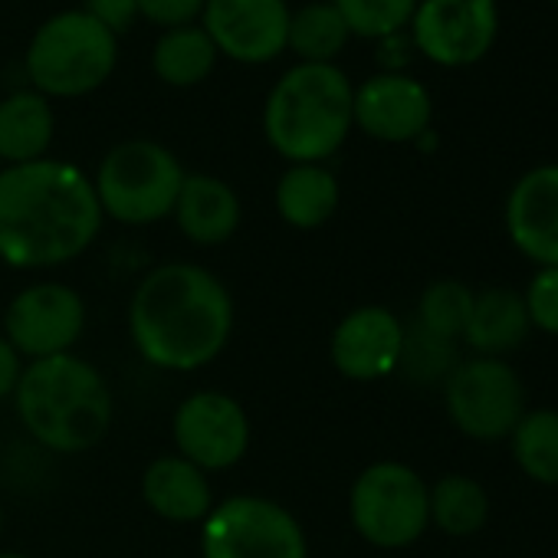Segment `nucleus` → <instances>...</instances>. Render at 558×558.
Instances as JSON below:
<instances>
[{"mask_svg": "<svg viewBox=\"0 0 558 558\" xmlns=\"http://www.w3.org/2000/svg\"><path fill=\"white\" fill-rule=\"evenodd\" d=\"M201 558H310V542L283 502L240 493L201 522Z\"/></svg>", "mask_w": 558, "mask_h": 558, "instance_id": "obj_7", "label": "nucleus"}, {"mask_svg": "<svg viewBox=\"0 0 558 558\" xmlns=\"http://www.w3.org/2000/svg\"><path fill=\"white\" fill-rule=\"evenodd\" d=\"M0 332L24 362L66 355L86 332V303L70 283H31L8 303Z\"/></svg>", "mask_w": 558, "mask_h": 558, "instance_id": "obj_9", "label": "nucleus"}, {"mask_svg": "<svg viewBox=\"0 0 558 558\" xmlns=\"http://www.w3.org/2000/svg\"><path fill=\"white\" fill-rule=\"evenodd\" d=\"M486 515L489 499L476 480L450 473L430 486V522H437V529H444L447 535H473L476 529H483Z\"/></svg>", "mask_w": 558, "mask_h": 558, "instance_id": "obj_24", "label": "nucleus"}, {"mask_svg": "<svg viewBox=\"0 0 558 558\" xmlns=\"http://www.w3.org/2000/svg\"><path fill=\"white\" fill-rule=\"evenodd\" d=\"M119 63V37L83 8L47 17L31 37L24 73L47 99H80L109 83Z\"/></svg>", "mask_w": 558, "mask_h": 558, "instance_id": "obj_5", "label": "nucleus"}, {"mask_svg": "<svg viewBox=\"0 0 558 558\" xmlns=\"http://www.w3.org/2000/svg\"><path fill=\"white\" fill-rule=\"evenodd\" d=\"M349 27L332 0H313L293 11L287 50L300 57V63H336V57L349 47Z\"/></svg>", "mask_w": 558, "mask_h": 558, "instance_id": "obj_23", "label": "nucleus"}, {"mask_svg": "<svg viewBox=\"0 0 558 558\" xmlns=\"http://www.w3.org/2000/svg\"><path fill=\"white\" fill-rule=\"evenodd\" d=\"M0 266H4V263H0Z\"/></svg>", "mask_w": 558, "mask_h": 558, "instance_id": "obj_35", "label": "nucleus"}, {"mask_svg": "<svg viewBox=\"0 0 558 558\" xmlns=\"http://www.w3.org/2000/svg\"><path fill=\"white\" fill-rule=\"evenodd\" d=\"M349 515L365 542L378 548H404L417 542L430 522V489L411 466L381 460L355 476Z\"/></svg>", "mask_w": 558, "mask_h": 558, "instance_id": "obj_8", "label": "nucleus"}, {"mask_svg": "<svg viewBox=\"0 0 558 558\" xmlns=\"http://www.w3.org/2000/svg\"><path fill=\"white\" fill-rule=\"evenodd\" d=\"M184 174V165L168 145L125 138L102 155L93 187L102 217L125 227H148L171 217Z\"/></svg>", "mask_w": 558, "mask_h": 558, "instance_id": "obj_6", "label": "nucleus"}, {"mask_svg": "<svg viewBox=\"0 0 558 558\" xmlns=\"http://www.w3.org/2000/svg\"><path fill=\"white\" fill-rule=\"evenodd\" d=\"M525 313L529 323H535L542 332L558 336V266H542L525 293Z\"/></svg>", "mask_w": 558, "mask_h": 558, "instance_id": "obj_29", "label": "nucleus"}, {"mask_svg": "<svg viewBox=\"0 0 558 558\" xmlns=\"http://www.w3.org/2000/svg\"><path fill=\"white\" fill-rule=\"evenodd\" d=\"M129 336L148 365L161 372H197L233 336L230 290L197 263H161L142 276L132 293Z\"/></svg>", "mask_w": 558, "mask_h": 558, "instance_id": "obj_2", "label": "nucleus"}, {"mask_svg": "<svg viewBox=\"0 0 558 558\" xmlns=\"http://www.w3.org/2000/svg\"><path fill=\"white\" fill-rule=\"evenodd\" d=\"M496 0H417L414 47L440 66H466L496 40Z\"/></svg>", "mask_w": 558, "mask_h": 558, "instance_id": "obj_12", "label": "nucleus"}, {"mask_svg": "<svg viewBox=\"0 0 558 558\" xmlns=\"http://www.w3.org/2000/svg\"><path fill=\"white\" fill-rule=\"evenodd\" d=\"M24 430L53 453H86L112 427L116 401L106 375L76 352L27 362L14 391Z\"/></svg>", "mask_w": 558, "mask_h": 558, "instance_id": "obj_3", "label": "nucleus"}, {"mask_svg": "<svg viewBox=\"0 0 558 558\" xmlns=\"http://www.w3.org/2000/svg\"><path fill=\"white\" fill-rule=\"evenodd\" d=\"M21 375H24V359H21L17 349L4 339V332H0V401H4V398H14Z\"/></svg>", "mask_w": 558, "mask_h": 558, "instance_id": "obj_32", "label": "nucleus"}, {"mask_svg": "<svg viewBox=\"0 0 558 558\" xmlns=\"http://www.w3.org/2000/svg\"><path fill=\"white\" fill-rule=\"evenodd\" d=\"M506 227L529 259L558 266V165H542L512 187Z\"/></svg>", "mask_w": 558, "mask_h": 558, "instance_id": "obj_16", "label": "nucleus"}, {"mask_svg": "<svg viewBox=\"0 0 558 558\" xmlns=\"http://www.w3.org/2000/svg\"><path fill=\"white\" fill-rule=\"evenodd\" d=\"M0 558H31V555H24V551H0Z\"/></svg>", "mask_w": 558, "mask_h": 558, "instance_id": "obj_33", "label": "nucleus"}, {"mask_svg": "<svg viewBox=\"0 0 558 558\" xmlns=\"http://www.w3.org/2000/svg\"><path fill=\"white\" fill-rule=\"evenodd\" d=\"M102 207L93 178L57 158L0 168V263L50 269L83 256L99 230Z\"/></svg>", "mask_w": 558, "mask_h": 558, "instance_id": "obj_1", "label": "nucleus"}, {"mask_svg": "<svg viewBox=\"0 0 558 558\" xmlns=\"http://www.w3.org/2000/svg\"><path fill=\"white\" fill-rule=\"evenodd\" d=\"M332 8L342 14L349 34L359 37H395L401 27L411 24L417 0H332Z\"/></svg>", "mask_w": 558, "mask_h": 558, "instance_id": "obj_28", "label": "nucleus"}, {"mask_svg": "<svg viewBox=\"0 0 558 558\" xmlns=\"http://www.w3.org/2000/svg\"><path fill=\"white\" fill-rule=\"evenodd\" d=\"M430 93L404 73H378L352 96L355 125L378 142H414L430 129Z\"/></svg>", "mask_w": 558, "mask_h": 558, "instance_id": "obj_14", "label": "nucleus"}, {"mask_svg": "<svg viewBox=\"0 0 558 558\" xmlns=\"http://www.w3.org/2000/svg\"><path fill=\"white\" fill-rule=\"evenodd\" d=\"M290 17L287 0H204L201 27L217 53L259 66L287 53Z\"/></svg>", "mask_w": 558, "mask_h": 558, "instance_id": "obj_13", "label": "nucleus"}, {"mask_svg": "<svg viewBox=\"0 0 558 558\" xmlns=\"http://www.w3.org/2000/svg\"><path fill=\"white\" fill-rule=\"evenodd\" d=\"M515 463L535 483H558V414L535 411L512 427Z\"/></svg>", "mask_w": 558, "mask_h": 558, "instance_id": "obj_25", "label": "nucleus"}, {"mask_svg": "<svg viewBox=\"0 0 558 558\" xmlns=\"http://www.w3.org/2000/svg\"><path fill=\"white\" fill-rule=\"evenodd\" d=\"M342 187L326 165H290L276 181L272 204L283 223L293 230H316L339 210Z\"/></svg>", "mask_w": 558, "mask_h": 558, "instance_id": "obj_20", "label": "nucleus"}, {"mask_svg": "<svg viewBox=\"0 0 558 558\" xmlns=\"http://www.w3.org/2000/svg\"><path fill=\"white\" fill-rule=\"evenodd\" d=\"M0 532H4V502H0Z\"/></svg>", "mask_w": 558, "mask_h": 558, "instance_id": "obj_34", "label": "nucleus"}, {"mask_svg": "<svg viewBox=\"0 0 558 558\" xmlns=\"http://www.w3.org/2000/svg\"><path fill=\"white\" fill-rule=\"evenodd\" d=\"M217 47L201 24L171 27L151 47V70L161 83L187 89L204 83L217 66Z\"/></svg>", "mask_w": 558, "mask_h": 558, "instance_id": "obj_22", "label": "nucleus"}, {"mask_svg": "<svg viewBox=\"0 0 558 558\" xmlns=\"http://www.w3.org/2000/svg\"><path fill=\"white\" fill-rule=\"evenodd\" d=\"M83 11L96 17L109 34H125L138 21V4L135 0H86Z\"/></svg>", "mask_w": 558, "mask_h": 558, "instance_id": "obj_31", "label": "nucleus"}, {"mask_svg": "<svg viewBox=\"0 0 558 558\" xmlns=\"http://www.w3.org/2000/svg\"><path fill=\"white\" fill-rule=\"evenodd\" d=\"M473 313V293L453 279H440V283L427 287L417 303V326L440 336V339H460L466 332Z\"/></svg>", "mask_w": 558, "mask_h": 558, "instance_id": "obj_27", "label": "nucleus"}, {"mask_svg": "<svg viewBox=\"0 0 558 558\" xmlns=\"http://www.w3.org/2000/svg\"><path fill=\"white\" fill-rule=\"evenodd\" d=\"M404 345V326L385 306L352 310L332 332L329 359L349 381H378L398 372Z\"/></svg>", "mask_w": 558, "mask_h": 558, "instance_id": "obj_15", "label": "nucleus"}, {"mask_svg": "<svg viewBox=\"0 0 558 558\" xmlns=\"http://www.w3.org/2000/svg\"><path fill=\"white\" fill-rule=\"evenodd\" d=\"M555 4H558V0H555Z\"/></svg>", "mask_w": 558, "mask_h": 558, "instance_id": "obj_36", "label": "nucleus"}, {"mask_svg": "<svg viewBox=\"0 0 558 558\" xmlns=\"http://www.w3.org/2000/svg\"><path fill=\"white\" fill-rule=\"evenodd\" d=\"M447 414L476 440L506 437L522 417V385L499 359L463 362L447 378Z\"/></svg>", "mask_w": 558, "mask_h": 558, "instance_id": "obj_11", "label": "nucleus"}, {"mask_svg": "<svg viewBox=\"0 0 558 558\" xmlns=\"http://www.w3.org/2000/svg\"><path fill=\"white\" fill-rule=\"evenodd\" d=\"M525 332H529V313L512 290H486L473 296V313L463 339L470 342L473 352H480V359H496L502 352L519 349Z\"/></svg>", "mask_w": 558, "mask_h": 558, "instance_id": "obj_21", "label": "nucleus"}, {"mask_svg": "<svg viewBox=\"0 0 558 558\" xmlns=\"http://www.w3.org/2000/svg\"><path fill=\"white\" fill-rule=\"evenodd\" d=\"M138 4V17H145L148 24L171 31V27H187L194 21H201L204 0H135Z\"/></svg>", "mask_w": 558, "mask_h": 558, "instance_id": "obj_30", "label": "nucleus"}, {"mask_svg": "<svg viewBox=\"0 0 558 558\" xmlns=\"http://www.w3.org/2000/svg\"><path fill=\"white\" fill-rule=\"evenodd\" d=\"M453 368H457V345L450 339H440V336L421 329L417 323L411 329H404V345H401L398 372L408 381L434 385V381L450 378Z\"/></svg>", "mask_w": 558, "mask_h": 558, "instance_id": "obj_26", "label": "nucleus"}, {"mask_svg": "<svg viewBox=\"0 0 558 558\" xmlns=\"http://www.w3.org/2000/svg\"><path fill=\"white\" fill-rule=\"evenodd\" d=\"M355 86L336 63H296L263 106V135L290 165H323L349 138Z\"/></svg>", "mask_w": 558, "mask_h": 558, "instance_id": "obj_4", "label": "nucleus"}, {"mask_svg": "<svg viewBox=\"0 0 558 558\" xmlns=\"http://www.w3.org/2000/svg\"><path fill=\"white\" fill-rule=\"evenodd\" d=\"M142 499L165 522H204L214 509L210 473L178 453L155 457L142 473Z\"/></svg>", "mask_w": 558, "mask_h": 558, "instance_id": "obj_18", "label": "nucleus"}, {"mask_svg": "<svg viewBox=\"0 0 558 558\" xmlns=\"http://www.w3.org/2000/svg\"><path fill=\"white\" fill-rule=\"evenodd\" d=\"M171 217L194 246H220L240 230L243 204L223 178L191 171L184 174Z\"/></svg>", "mask_w": 558, "mask_h": 558, "instance_id": "obj_17", "label": "nucleus"}, {"mask_svg": "<svg viewBox=\"0 0 558 558\" xmlns=\"http://www.w3.org/2000/svg\"><path fill=\"white\" fill-rule=\"evenodd\" d=\"M171 437L178 457L191 460L204 473H220L246 457L250 417L236 398L207 388L187 395L178 404L171 417Z\"/></svg>", "mask_w": 558, "mask_h": 558, "instance_id": "obj_10", "label": "nucleus"}, {"mask_svg": "<svg viewBox=\"0 0 558 558\" xmlns=\"http://www.w3.org/2000/svg\"><path fill=\"white\" fill-rule=\"evenodd\" d=\"M57 138V112L37 89H14L0 99V161L31 165L47 158Z\"/></svg>", "mask_w": 558, "mask_h": 558, "instance_id": "obj_19", "label": "nucleus"}]
</instances>
